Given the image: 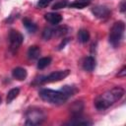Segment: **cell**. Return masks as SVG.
<instances>
[{
  "instance_id": "obj_1",
  "label": "cell",
  "mask_w": 126,
  "mask_h": 126,
  "mask_svg": "<svg viewBox=\"0 0 126 126\" xmlns=\"http://www.w3.org/2000/svg\"><path fill=\"white\" fill-rule=\"evenodd\" d=\"M123 94H124V90L121 87H114L104 92L99 96H97L96 99L94 100V106L99 110L106 109L114 102L119 100L123 96Z\"/></svg>"
},
{
  "instance_id": "obj_2",
  "label": "cell",
  "mask_w": 126,
  "mask_h": 126,
  "mask_svg": "<svg viewBox=\"0 0 126 126\" xmlns=\"http://www.w3.org/2000/svg\"><path fill=\"white\" fill-rule=\"evenodd\" d=\"M39 96L41 99L53 103V104H62L68 99V95L63 91H53L49 89H43L39 92Z\"/></svg>"
},
{
  "instance_id": "obj_3",
  "label": "cell",
  "mask_w": 126,
  "mask_h": 126,
  "mask_svg": "<svg viewBox=\"0 0 126 126\" xmlns=\"http://www.w3.org/2000/svg\"><path fill=\"white\" fill-rule=\"evenodd\" d=\"M124 31H125V24L123 22L119 21V22H116L113 24L112 28L110 29L109 37H108L109 42L112 46L117 47L120 44L123 34H124Z\"/></svg>"
},
{
  "instance_id": "obj_4",
  "label": "cell",
  "mask_w": 126,
  "mask_h": 126,
  "mask_svg": "<svg viewBox=\"0 0 126 126\" xmlns=\"http://www.w3.org/2000/svg\"><path fill=\"white\" fill-rule=\"evenodd\" d=\"M45 119V114L41 109L31 108L26 112V125H38Z\"/></svg>"
},
{
  "instance_id": "obj_5",
  "label": "cell",
  "mask_w": 126,
  "mask_h": 126,
  "mask_svg": "<svg viewBox=\"0 0 126 126\" xmlns=\"http://www.w3.org/2000/svg\"><path fill=\"white\" fill-rule=\"evenodd\" d=\"M70 71L69 70H61V71H56L52 72L47 76H42L37 79L38 84H45V83H52V82H58L61 81L62 79L66 78L69 75Z\"/></svg>"
},
{
  "instance_id": "obj_6",
  "label": "cell",
  "mask_w": 126,
  "mask_h": 126,
  "mask_svg": "<svg viewBox=\"0 0 126 126\" xmlns=\"http://www.w3.org/2000/svg\"><path fill=\"white\" fill-rule=\"evenodd\" d=\"M9 40H10V45L13 49H16L18 48L23 40H24V37L22 35L21 32H19L18 31H15V30H11L10 33H9Z\"/></svg>"
},
{
  "instance_id": "obj_7",
  "label": "cell",
  "mask_w": 126,
  "mask_h": 126,
  "mask_svg": "<svg viewBox=\"0 0 126 126\" xmlns=\"http://www.w3.org/2000/svg\"><path fill=\"white\" fill-rule=\"evenodd\" d=\"M92 12L98 19H104V18L108 17V15L110 14L109 9L106 6H102V5H98V6L94 7L92 9Z\"/></svg>"
},
{
  "instance_id": "obj_8",
  "label": "cell",
  "mask_w": 126,
  "mask_h": 126,
  "mask_svg": "<svg viewBox=\"0 0 126 126\" xmlns=\"http://www.w3.org/2000/svg\"><path fill=\"white\" fill-rule=\"evenodd\" d=\"M44 19L52 25H58L62 21V16L57 13H47L44 16Z\"/></svg>"
},
{
  "instance_id": "obj_9",
  "label": "cell",
  "mask_w": 126,
  "mask_h": 126,
  "mask_svg": "<svg viewBox=\"0 0 126 126\" xmlns=\"http://www.w3.org/2000/svg\"><path fill=\"white\" fill-rule=\"evenodd\" d=\"M95 67V60L93 56H88L83 61V68L88 72H92Z\"/></svg>"
},
{
  "instance_id": "obj_10",
  "label": "cell",
  "mask_w": 126,
  "mask_h": 126,
  "mask_svg": "<svg viewBox=\"0 0 126 126\" xmlns=\"http://www.w3.org/2000/svg\"><path fill=\"white\" fill-rule=\"evenodd\" d=\"M12 75H13V77L15 79H17L19 81H23V80H25L27 78V75L28 74H27L26 69L21 68V67H17V68H15L12 71Z\"/></svg>"
},
{
  "instance_id": "obj_11",
  "label": "cell",
  "mask_w": 126,
  "mask_h": 126,
  "mask_svg": "<svg viewBox=\"0 0 126 126\" xmlns=\"http://www.w3.org/2000/svg\"><path fill=\"white\" fill-rule=\"evenodd\" d=\"M40 54V48L36 45H32L28 50V56L30 59H36Z\"/></svg>"
},
{
  "instance_id": "obj_12",
  "label": "cell",
  "mask_w": 126,
  "mask_h": 126,
  "mask_svg": "<svg viewBox=\"0 0 126 126\" xmlns=\"http://www.w3.org/2000/svg\"><path fill=\"white\" fill-rule=\"evenodd\" d=\"M92 0H75L74 2H72L70 4V7L72 8H76V9H83L85 7H87L88 5H90Z\"/></svg>"
},
{
  "instance_id": "obj_13",
  "label": "cell",
  "mask_w": 126,
  "mask_h": 126,
  "mask_svg": "<svg viewBox=\"0 0 126 126\" xmlns=\"http://www.w3.org/2000/svg\"><path fill=\"white\" fill-rule=\"evenodd\" d=\"M23 24H24V26L26 27V29L30 32H34L35 31H36V25L32 21V20H30V19H28V18H25L24 20H23Z\"/></svg>"
},
{
  "instance_id": "obj_14",
  "label": "cell",
  "mask_w": 126,
  "mask_h": 126,
  "mask_svg": "<svg viewBox=\"0 0 126 126\" xmlns=\"http://www.w3.org/2000/svg\"><path fill=\"white\" fill-rule=\"evenodd\" d=\"M78 39H79V41H81L83 43L89 41V39H90L89 32L87 30H80L78 32Z\"/></svg>"
},
{
  "instance_id": "obj_15",
  "label": "cell",
  "mask_w": 126,
  "mask_h": 126,
  "mask_svg": "<svg viewBox=\"0 0 126 126\" xmlns=\"http://www.w3.org/2000/svg\"><path fill=\"white\" fill-rule=\"evenodd\" d=\"M82 109H83V103L81 101H76L71 107V110H72L74 116H79L82 112Z\"/></svg>"
},
{
  "instance_id": "obj_16",
  "label": "cell",
  "mask_w": 126,
  "mask_h": 126,
  "mask_svg": "<svg viewBox=\"0 0 126 126\" xmlns=\"http://www.w3.org/2000/svg\"><path fill=\"white\" fill-rule=\"evenodd\" d=\"M50 63H51V58L50 57H42L37 62V68L38 69H44Z\"/></svg>"
},
{
  "instance_id": "obj_17",
  "label": "cell",
  "mask_w": 126,
  "mask_h": 126,
  "mask_svg": "<svg viewBox=\"0 0 126 126\" xmlns=\"http://www.w3.org/2000/svg\"><path fill=\"white\" fill-rule=\"evenodd\" d=\"M19 93H20V90L18 88H14V89L10 90L9 93H8V94H7V102L10 103L13 99H15L18 96Z\"/></svg>"
},
{
  "instance_id": "obj_18",
  "label": "cell",
  "mask_w": 126,
  "mask_h": 126,
  "mask_svg": "<svg viewBox=\"0 0 126 126\" xmlns=\"http://www.w3.org/2000/svg\"><path fill=\"white\" fill-rule=\"evenodd\" d=\"M52 35H53V30L50 29V28H45L43 32H42V37L45 40H48Z\"/></svg>"
},
{
  "instance_id": "obj_19",
  "label": "cell",
  "mask_w": 126,
  "mask_h": 126,
  "mask_svg": "<svg viewBox=\"0 0 126 126\" xmlns=\"http://www.w3.org/2000/svg\"><path fill=\"white\" fill-rule=\"evenodd\" d=\"M61 91H63L68 96L73 95V94H75V92H76V90H75L73 87H69V86H64V87L61 89Z\"/></svg>"
},
{
  "instance_id": "obj_20",
  "label": "cell",
  "mask_w": 126,
  "mask_h": 126,
  "mask_svg": "<svg viewBox=\"0 0 126 126\" xmlns=\"http://www.w3.org/2000/svg\"><path fill=\"white\" fill-rule=\"evenodd\" d=\"M67 5V2L64 0H62V1H58V2H56L53 6H52V9H54V10H56V9H61V8H64L65 6Z\"/></svg>"
},
{
  "instance_id": "obj_21",
  "label": "cell",
  "mask_w": 126,
  "mask_h": 126,
  "mask_svg": "<svg viewBox=\"0 0 126 126\" xmlns=\"http://www.w3.org/2000/svg\"><path fill=\"white\" fill-rule=\"evenodd\" d=\"M51 1H52V0H38L37 6H38L39 8H45V7H47V6L50 4Z\"/></svg>"
},
{
  "instance_id": "obj_22",
  "label": "cell",
  "mask_w": 126,
  "mask_h": 126,
  "mask_svg": "<svg viewBox=\"0 0 126 126\" xmlns=\"http://www.w3.org/2000/svg\"><path fill=\"white\" fill-rule=\"evenodd\" d=\"M125 74H126V67H125V66H123V67H122V69L118 72L117 76H118V77H124V76H125Z\"/></svg>"
},
{
  "instance_id": "obj_23",
  "label": "cell",
  "mask_w": 126,
  "mask_h": 126,
  "mask_svg": "<svg viewBox=\"0 0 126 126\" xmlns=\"http://www.w3.org/2000/svg\"><path fill=\"white\" fill-rule=\"evenodd\" d=\"M120 11L121 12H124L125 11V1H123L121 3V8H120Z\"/></svg>"
}]
</instances>
